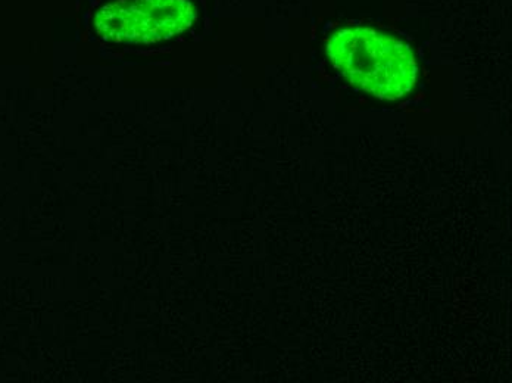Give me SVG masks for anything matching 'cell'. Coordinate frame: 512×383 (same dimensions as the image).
I'll return each instance as SVG.
<instances>
[{
  "label": "cell",
  "mask_w": 512,
  "mask_h": 383,
  "mask_svg": "<svg viewBox=\"0 0 512 383\" xmlns=\"http://www.w3.org/2000/svg\"><path fill=\"white\" fill-rule=\"evenodd\" d=\"M327 54L349 82L384 101L404 98L414 89L418 65L401 40L367 27L336 31Z\"/></svg>",
  "instance_id": "cell-1"
}]
</instances>
